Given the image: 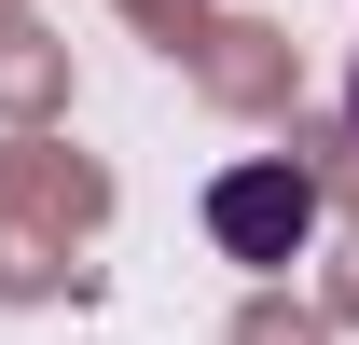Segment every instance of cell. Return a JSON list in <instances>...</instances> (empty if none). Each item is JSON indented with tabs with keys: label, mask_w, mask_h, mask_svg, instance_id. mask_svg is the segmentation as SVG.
Here are the masks:
<instances>
[{
	"label": "cell",
	"mask_w": 359,
	"mask_h": 345,
	"mask_svg": "<svg viewBox=\"0 0 359 345\" xmlns=\"http://www.w3.org/2000/svg\"><path fill=\"white\" fill-rule=\"evenodd\" d=\"M208 235H222V262H290L318 235V180L290 152H249V166L208 180Z\"/></svg>",
	"instance_id": "6da1fadb"
},
{
	"label": "cell",
	"mask_w": 359,
	"mask_h": 345,
	"mask_svg": "<svg viewBox=\"0 0 359 345\" xmlns=\"http://www.w3.org/2000/svg\"><path fill=\"white\" fill-rule=\"evenodd\" d=\"M346 125H359V69H346Z\"/></svg>",
	"instance_id": "7a4b0ae2"
}]
</instances>
